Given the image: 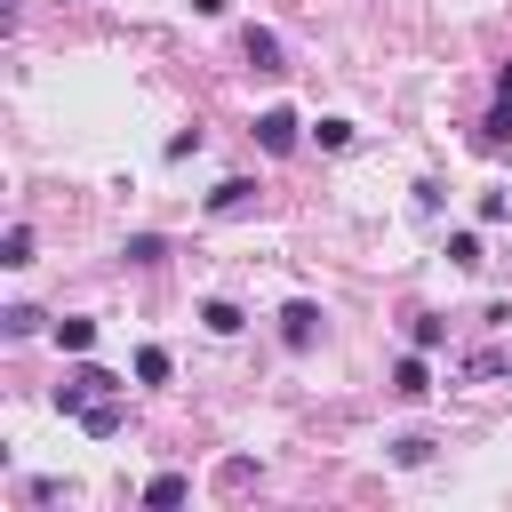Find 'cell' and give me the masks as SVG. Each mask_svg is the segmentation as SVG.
<instances>
[{
    "instance_id": "obj_1",
    "label": "cell",
    "mask_w": 512,
    "mask_h": 512,
    "mask_svg": "<svg viewBox=\"0 0 512 512\" xmlns=\"http://www.w3.org/2000/svg\"><path fill=\"white\" fill-rule=\"evenodd\" d=\"M104 392H120V376H112V368H72L48 400H56V416H80V408H88V400H104Z\"/></svg>"
},
{
    "instance_id": "obj_2",
    "label": "cell",
    "mask_w": 512,
    "mask_h": 512,
    "mask_svg": "<svg viewBox=\"0 0 512 512\" xmlns=\"http://www.w3.org/2000/svg\"><path fill=\"white\" fill-rule=\"evenodd\" d=\"M296 136H304V120H296L288 104H264V112H256V144H264V152H296Z\"/></svg>"
},
{
    "instance_id": "obj_3",
    "label": "cell",
    "mask_w": 512,
    "mask_h": 512,
    "mask_svg": "<svg viewBox=\"0 0 512 512\" xmlns=\"http://www.w3.org/2000/svg\"><path fill=\"white\" fill-rule=\"evenodd\" d=\"M240 56H248L256 72H288V56H280V32H272V24H248V32H240Z\"/></svg>"
},
{
    "instance_id": "obj_4",
    "label": "cell",
    "mask_w": 512,
    "mask_h": 512,
    "mask_svg": "<svg viewBox=\"0 0 512 512\" xmlns=\"http://www.w3.org/2000/svg\"><path fill=\"white\" fill-rule=\"evenodd\" d=\"M312 336H320V304H304V296H296V304H280V344H288V352H304Z\"/></svg>"
},
{
    "instance_id": "obj_5",
    "label": "cell",
    "mask_w": 512,
    "mask_h": 512,
    "mask_svg": "<svg viewBox=\"0 0 512 512\" xmlns=\"http://www.w3.org/2000/svg\"><path fill=\"white\" fill-rule=\"evenodd\" d=\"M392 392H400V400H424V392H432V360H424L416 344L392 360Z\"/></svg>"
},
{
    "instance_id": "obj_6",
    "label": "cell",
    "mask_w": 512,
    "mask_h": 512,
    "mask_svg": "<svg viewBox=\"0 0 512 512\" xmlns=\"http://www.w3.org/2000/svg\"><path fill=\"white\" fill-rule=\"evenodd\" d=\"M120 424H128V408H120V392H104V400H88V408H80V432H88V440H112Z\"/></svg>"
},
{
    "instance_id": "obj_7",
    "label": "cell",
    "mask_w": 512,
    "mask_h": 512,
    "mask_svg": "<svg viewBox=\"0 0 512 512\" xmlns=\"http://www.w3.org/2000/svg\"><path fill=\"white\" fill-rule=\"evenodd\" d=\"M248 208H256V184H248V176H224V184L208 192V216H248Z\"/></svg>"
},
{
    "instance_id": "obj_8",
    "label": "cell",
    "mask_w": 512,
    "mask_h": 512,
    "mask_svg": "<svg viewBox=\"0 0 512 512\" xmlns=\"http://www.w3.org/2000/svg\"><path fill=\"white\" fill-rule=\"evenodd\" d=\"M184 496H192L184 472H152V480H144V512H168V504H184Z\"/></svg>"
},
{
    "instance_id": "obj_9",
    "label": "cell",
    "mask_w": 512,
    "mask_h": 512,
    "mask_svg": "<svg viewBox=\"0 0 512 512\" xmlns=\"http://www.w3.org/2000/svg\"><path fill=\"white\" fill-rule=\"evenodd\" d=\"M240 320H248V312H240L232 296H208V304H200V328H208V336H240Z\"/></svg>"
},
{
    "instance_id": "obj_10",
    "label": "cell",
    "mask_w": 512,
    "mask_h": 512,
    "mask_svg": "<svg viewBox=\"0 0 512 512\" xmlns=\"http://www.w3.org/2000/svg\"><path fill=\"white\" fill-rule=\"evenodd\" d=\"M456 376L464 384H496V376H512V352H472V360H456Z\"/></svg>"
},
{
    "instance_id": "obj_11",
    "label": "cell",
    "mask_w": 512,
    "mask_h": 512,
    "mask_svg": "<svg viewBox=\"0 0 512 512\" xmlns=\"http://www.w3.org/2000/svg\"><path fill=\"white\" fill-rule=\"evenodd\" d=\"M472 144H480V152H504V144H512V104H504V96H496V112L472 128Z\"/></svg>"
},
{
    "instance_id": "obj_12",
    "label": "cell",
    "mask_w": 512,
    "mask_h": 512,
    "mask_svg": "<svg viewBox=\"0 0 512 512\" xmlns=\"http://www.w3.org/2000/svg\"><path fill=\"white\" fill-rule=\"evenodd\" d=\"M408 344H416V352H440V344H448V320H440V312H416V320H408Z\"/></svg>"
},
{
    "instance_id": "obj_13",
    "label": "cell",
    "mask_w": 512,
    "mask_h": 512,
    "mask_svg": "<svg viewBox=\"0 0 512 512\" xmlns=\"http://www.w3.org/2000/svg\"><path fill=\"white\" fill-rule=\"evenodd\" d=\"M56 344H64V352H88V344H96V320L64 312V320H56Z\"/></svg>"
},
{
    "instance_id": "obj_14",
    "label": "cell",
    "mask_w": 512,
    "mask_h": 512,
    "mask_svg": "<svg viewBox=\"0 0 512 512\" xmlns=\"http://www.w3.org/2000/svg\"><path fill=\"white\" fill-rule=\"evenodd\" d=\"M0 264H32V224H8L0 232Z\"/></svg>"
},
{
    "instance_id": "obj_15",
    "label": "cell",
    "mask_w": 512,
    "mask_h": 512,
    "mask_svg": "<svg viewBox=\"0 0 512 512\" xmlns=\"http://www.w3.org/2000/svg\"><path fill=\"white\" fill-rule=\"evenodd\" d=\"M120 256H128V264H160V256H168V240H160V232H128V248H120Z\"/></svg>"
},
{
    "instance_id": "obj_16",
    "label": "cell",
    "mask_w": 512,
    "mask_h": 512,
    "mask_svg": "<svg viewBox=\"0 0 512 512\" xmlns=\"http://www.w3.org/2000/svg\"><path fill=\"white\" fill-rule=\"evenodd\" d=\"M136 384H168V352L160 344H136Z\"/></svg>"
},
{
    "instance_id": "obj_17",
    "label": "cell",
    "mask_w": 512,
    "mask_h": 512,
    "mask_svg": "<svg viewBox=\"0 0 512 512\" xmlns=\"http://www.w3.org/2000/svg\"><path fill=\"white\" fill-rule=\"evenodd\" d=\"M392 464H408V472L432 464V440H424V432H400V440H392Z\"/></svg>"
},
{
    "instance_id": "obj_18",
    "label": "cell",
    "mask_w": 512,
    "mask_h": 512,
    "mask_svg": "<svg viewBox=\"0 0 512 512\" xmlns=\"http://www.w3.org/2000/svg\"><path fill=\"white\" fill-rule=\"evenodd\" d=\"M448 264L472 272V264H480V232H448Z\"/></svg>"
},
{
    "instance_id": "obj_19",
    "label": "cell",
    "mask_w": 512,
    "mask_h": 512,
    "mask_svg": "<svg viewBox=\"0 0 512 512\" xmlns=\"http://www.w3.org/2000/svg\"><path fill=\"white\" fill-rule=\"evenodd\" d=\"M312 136H320V152H344V144H352V120H320Z\"/></svg>"
},
{
    "instance_id": "obj_20",
    "label": "cell",
    "mask_w": 512,
    "mask_h": 512,
    "mask_svg": "<svg viewBox=\"0 0 512 512\" xmlns=\"http://www.w3.org/2000/svg\"><path fill=\"white\" fill-rule=\"evenodd\" d=\"M0 328H8V336H32V328H40V312H32V304H8V312H0Z\"/></svg>"
},
{
    "instance_id": "obj_21",
    "label": "cell",
    "mask_w": 512,
    "mask_h": 512,
    "mask_svg": "<svg viewBox=\"0 0 512 512\" xmlns=\"http://www.w3.org/2000/svg\"><path fill=\"white\" fill-rule=\"evenodd\" d=\"M248 480H256V464H248V456H232V464L216 472V488H248Z\"/></svg>"
},
{
    "instance_id": "obj_22",
    "label": "cell",
    "mask_w": 512,
    "mask_h": 512,
    "mask_svg": "<svg viewBox=\"0 0 512 512\" xmlns=\"http://www.w3.org/2000/svg\"><path fill=\"white\" fill-rule=\"evenodd\" d=\"M224 8H232V0H192V16H224Z\"/></svg>"
},
{
    "instance_id": "obj_23",
    "label": "cell",
    "mask_w": 512,
    "mask_h": 512,
    "mask_svg": "<svg viewBox=\"0 0 512 512\" xmlns=\"http://www.w3.org/2000/svg\"><path fill=\"white\" fill-rule=\"evenodd\" d=\"M496 96H504V104H512V64H504V72H496Z\"/></svg>"
}]
</instances>
